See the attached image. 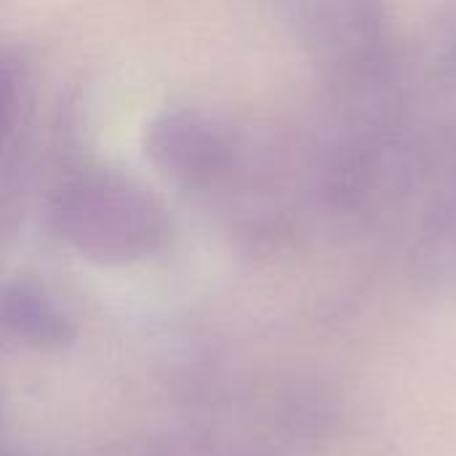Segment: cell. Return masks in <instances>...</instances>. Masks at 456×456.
I'll list each match as a JSON object with an SVG mask.
<instances>
[{"mask_svg": "<svg viewBox=\"0 0 456 456\" xmlns=\"http://www.w3.org/2000/svg\"><path fill=\"white\" fill-rule=\"evenodd\" d=\"M144 152L150 163L171 182L203 187L216 182L227 166L222 136L192 112H163L147 123Z\"/></svg>", "mask_w": 456, "mask_h": 456, "instance_id": "2", "label": "cell"}, {"mask_svg": "<svg viewBox=\"0 0 456 456\" xmlns=\"http://www.w3.org/2000/svg\"><path fill=\"white\" fill-rule=\"evenodd\" d=\"M56 219L69 240L99 256H139L168 232L160 203L115 171L75 176L56 200Z\"/></svg>", "mask_w": 456, "mask_h": 456, "instance_id": "1", "label": "cell"}, {"mask_svg": "<svg viewBox=\"0 0 456 456\" xmlns=\"http://www.w3.org/2000/svg\"><path fill=\"white\" fill-rule=\"evenodd\" d=\"M13 107H16V91H13V77L8 67L0 61V152L11 136L13 126Z\"/></svg>", "mask_w": 456, "mask_h": 456, "instance_id": "3", "label": "cell"}]
</instances>
